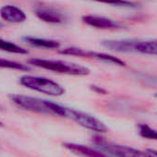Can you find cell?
I'll list each match as a JSON object with an SVG mask.
<instances>
[{
	"instance_id": "obj_21",
	"label": "cell",
	"mask_w": 157,
	"mask_h": 157,
	"mask_svg": "<svg viewBox=\"0 0 157 157\" xmlns=\"http://www.w3.org/2000/svg\"><path fill=\"white\" fill-rule=\"evenodd\" d=\"M155 96H156V97H157V94H155Z\"/></svg>"
},
{
	"instance_id": "obj_9",
	"label": "cell",
	"mask_w": 157,
	"mask_h": 157,
	"mask_svg": "<svg viewBox=\"0 0 157 157\" xmlns=\"http://www.w3.org/2000/svg\"><path fill=\"white\" fill-rule=\"evenodd\" d=\"M63 146L71 151L72 153L82 156V157H114L105 151L98 149H94L93 147L80 144V143H74V142H65Z\"/></svg>"
},
{
	"instance_id": "obj_16",
	"label": "cell",
	"mask_w": 157,
	"mask_h": 157,
	"mask_svg": "<svg viewBox=\"0 0 157 157\" xmlns=\"http://www.w3.org/2000/svg\"><path fill=\"white\" fill-rule=\"evenodd\" d=\"M139 128V134L144 139L148 140H153L157 141V130L151 128L150 126L146 124H140L138 127Z\"/></svg>"
},
{
	"instance_id": "obj_17",
	"label": "cell",
	"mask_w": 157,
	"mask_h": 157,
	"mask_svg": "<svg viewBox=\"0 0 157 157\" xmlns=\"http://www.w3.org/2000/svg\"><path fill=\"white\" fill-rule=\"evenodd\" d=\"M93 90H94V92H96L97 94H106V91H105V90H104V89H102V88H100V87H98V86H95V85H94Z\"/></svg>"
},
{
	"instance_id": "obj_6",
	"label": "cell",
	"mask_w": 157,
	"mask_h": 157,
	"mask_svg": "<svg viewBox=\"0 0 157 157\" xmlns=\"http://www.w3.org/2000/svg\"><path fill=\"white\" fill-rule=\"evenodd\" d=\"M63 117L71 119L72 121L76 122L78 125L82 126V128L98 134L106 133L108 131L107 127L104 124L103 121H101L93 115H90L80 110H76L65 106Z\"/></svg>"
},
{
	"instance_id": "obj_5",
	"label": "cell",
	"mask_w": 157,
	"mask_h": 157,
	"mask_svg": "<svg viewBox=\"0 0 157 157\" xmlns=\"http://www.w3.org/2000/svg\"><path fill=\"white\" fill-rule=\"evenodd\" d=\"M93 141L98 149L114 157H156L148 150L141 151L129 146L117 144L106 140L101 136H95L93 139Z\"/></svg>"
},
{
	"instance_id": "obj_19",
	"label": "cell",
	"mask_w": 157,
	"mask_h": 157,
	"mask_svg": "<svg viewBox=\"0 0 157 157\" xmlns=\"http://www.w3.org/2000/svg\"><path fill=\"white\" fill-rule=\"evenodd\" d=\"M3 27H4V24H3V23H2L1 21H0V29H2Z\"/></svg>"
},
{
	"instance_id": "obj_8",
	"label": "cell",
	"mask_w": 157,
	"mask_h": 157,
	"mask_svg": "<svg viewBox=\"0 0 157 157\" xmlns=\"http://www.w3.org/2000/svg\"><path fill=\"white\" fill-rule=\"evenodd\" d=\"M82 21L91 27H94L95 29H100V30H120L123 29V26L109 18L103 17V16H98V15H84L82 18Z\"/></svg>"
},
{
	"instance_id": "obj_4",
	"label": "cell",
	"mask_w": 157,
	"mask_h": 157,
	"mask_svg": "<svg viewBox=\"0 0 157 157\" xmlns=\"http://www.w3.org/2000/svg\"><path fill=\"white\" fill-rule=\"evenodd\" d=\"M102 44L117 52H135L144 55L157 56V40L133 41V40H106Z\"/></svg>"
},
{
	"instance_id": "obj_2",
	"label": "cell",
	"mask_w": 157,
	"mask_h": 157,
	"mask_svg": "<svg viewBox=\"0 0 157 157\" xmlns=\"http://www.w3.org/2000/svg\"><path fill=\"white\" fill-rule=\"evenodd\" d=\"M28 63L36 67L68 76H87L91 73V70L86 67L62 60L31 58L28 60Z\"/></svg>"
},
{
	"instance_id": "obj_1",
	"label": "cell",
	"mask_w": 157,
	"mask_h": 157,
	"mask_svg": "<svg viewBox=\"0 0 157 157\" xmlns=\"http://www.w3.org/2000/svg\"><path fill=\"white\" fill-rule=\"evenodd\" d=\"M10 99L16 105L24 110L44 115H53L61 117L64 116L65 106L48 100L22 94H12L10 95Z\"/></svg>"
},
{
	"instance_id": "obj_11",
	"label": "cell",
	"mask_w": 157,
	"mask_h": 157,
	"mask_svg": "<svg viewBox=\"0 0 157 157\" xmlns=\"http://www.w3.org/2000/svg\"><path fill=\"white\" fill-rule=\"evenodd\" d=\"M35 15L39 20L49 24H62L66 21L65 15L50 8H39L35 10Z\"/></svg>"
},
{
	"instance_id": "obj_7",
	"label": "cell",
	"mask_w": 157,
	"mask_h": 157,
	"mask_svg": "<svg viewBox=\"0 0 157 157\" xmlns=\"http://www.w3.org/2000/svg\"><path fill=\"white\" fill-rule=\"evenodd\" d=\"M59 54L61 55H66V56H77V57H83V58H89V59H94L100 62H105L107 64H112L119 67H125L126 63L122 59L114 56L112 55H108L105 53H100V52H95V51H90V50H85L82 48L78 47H65L63 49H60L58 51Z\"/></svg>"
},
{
	"instance_id": "obj_13",
	"label": "cell",
	"mask_w": 157,
	"mask_h": 157,
	"mask_svg": "<svg viewBox=\"0 0 157 157\" xmlns=\"http://www.w3.org/2000/svg\"><path fill=\"white\" fill-rule=\"evenodd\" d=\"M0 50L16 55H28L29 51L14 43L0 38Z\"/></svg>"
},
{
	"instance_id": "obj_12",
	"label": "cell",
	"mask_w": 157,
	"mask_h": 157,
	"mask_svg": "<svg viewBox=\"0 0 157 157\" xmlns=\"http://www.w3.org/2000/svg\"><path fill=\"white\" fill-rule=\"evenodd\" d=\"M23 40L32 46L44 48V49H58L61 45V44L56 40L38 38V37H33V36H25L23 37Z\"/></svg>"
},
{
	"instance_id": "obj_3",
	"label": "cell",
	"mask_w": 157,
	"mask_h": 157,
	"mask_svg": "<svg viewBox=\"0 0 157 157\" xmlns=\"http://www.w3.org/2000/svg\"><path fill=\"white\" fill-rule=\"evenodd\" d=\"M19 82L21 83V85L29 90L53 97L62 96L66 92L62 85L44 77L24 75L20 78Z\"/></svg>"
},
{
	"instance_id": "obj_10",
	"label": "cell",
	"mask_w": 157,
	"mask_h": 157,
	"mask_svg": "<svg viewBox=\"0 0 157 157\" xmlns=\"http://www.w3.org/2000/svg\"><path fill=\"white\" fill-rule=\"evenodd\" d=\"M0 17L9 23H22L27 20L25 12L12 5H6L0 9Z\"/></svg>"
},
{
	"instance_id": "obj_15",
	"label": "cell",
	"mask_w": 157,
	"mask_h": 157,
	"mask_svg": "<svg viewBox=\"0 0 157 157\" xmlns=\"http://www.w3.org/2000/svg\"><path fill=\"white\" fill-rule=\"evenodd\" d=\"M90 1L98 2L102 4L115 6V7H120V8H138L139 7V4L129 1V0H90Z\"/></svg>"
},
{
	"instance_id": "obj_18",
	"label": "cell",
	"mask_w": 157,
	"mask_h": 157,
	"mask_svg": "<svg viewBox=\"0 0 157 157\" xmlns=\"http://www.w3.org/2000/svg\"><path fill=\"white\" fill-rule=\"evenodd\" d=\"M148 151H150V152H151L153 155H155L156 157H157V151L156 150H152V149H148Z\"/></svg>"
},
{
	"instance_id": "obj_14",
	"label": "cell",
	"mask_w": 157,
	"mask_h": 157,
	"mask_svg": "<svg viewBox=\"0 0 157 157\" xmlns=\"http://www.w3.org/2000/svg\"><path fill=\"white\" fill-rule=\"evenodd\" d=\"M0 68H7V69H14V70H20V71H30L31 67L27 65L5 59V58H0Z\"/></svg>"
},
{
	"instance_id": "obj_20",
	"label": "cell",
	"mask_w": 157,
	"mask_h": 157,
	"mask_svg": "<svg viewBox=\"0 0 157 157\" xmlns=\"http://www.w3.org/2000/svg\"><path fill=\"white\" fill-rule=\"evenodd\" d=\"M4 125H3V123L1 122V121H0V127H3Z\"/></svg>"
}]
</instances>
